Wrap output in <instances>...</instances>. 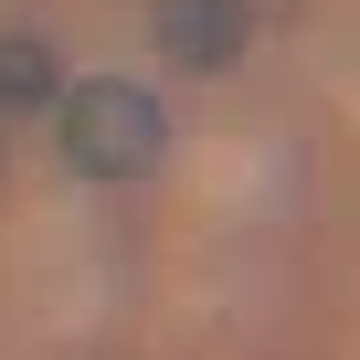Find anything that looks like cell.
Instances as JSON below:
<instances>
[{
	"label": "cell",
	"mask_w": 360,
	"mask_h": 360,
	"mask_svg": "<svg viewBox=\"0 0 360 360\" xmlns=\"http://www.w3.org/2000/svg\"><path fill=\"white\" fill-rule=\"evenodd\" d=\"M53 138L85 180H138L169 148V117L138 75H85V85H53Z\"/></svg>",
	"instance_id": "obj_1"
},
{
	"label": "cell",
	"mask_w": 360,
	"mask_h": 360,
	"mask_svg": "<svg viewBox=\"0 0 360 360\" xmlns=\"http://www.w3.org/2000/svg\"><path fill=\"white\" fill-rule=\"evenodd\" d=\"M148 32H159V53H169V64L223 75V64L244 53V0H159Z\"/></svg>",
	"instance_id": "obj_2"
},
{
	"label": "cell",
	"mask_w": 360,
	"mask_h": 360,
	"mask_svg": "<svg viewBox=\"0 0 360 360\" xmlns=\"http://www.w3.org/2000/svg\"><path fill=\"white\" fill-rule=\"evenodd\" d=\"M53 85H64V64L43 32H0V106H53Z\"/></svg>",
	"instance_id": "obj_3"
}]
</instances>
